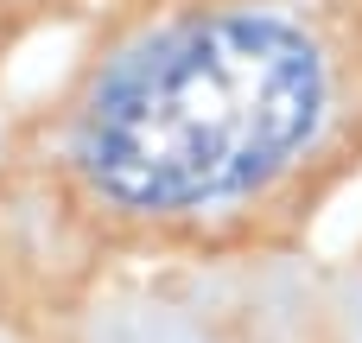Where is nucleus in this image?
<instances>
[{"label": "nucleus", "instance_id": "nucleus-1", "mask_svg": "<svg viewBox=\"0 0 362 343\" xmlns=\"http://www.w3.org/2000/svg\"><path fill=\"white\" fill-rule=\"evenodd\" d=\"M325 64L267 6H216L127 57L83 115V172L134 204L178 210L267 178L318 121Z\"/></svg>", "mask_w": 362, "mask_h": 343}]
</instances>
